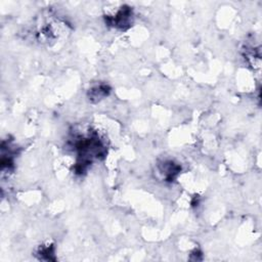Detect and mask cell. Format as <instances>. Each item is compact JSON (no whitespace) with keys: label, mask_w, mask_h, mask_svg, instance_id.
<instances>
[{"label":"cell","mask_w":262,"mask_h":262,"mask_svg":"<svg viewBox=\"0 0 262 262\" xmlns=\"http://www.w3.org/2000/svg\"><path fill=\"white\" fill-rule=\"evenodd\" d=\"M105 24L118 30L125 31L132 26L133 10L129 5H122L114 15L104 16Z\"/></svg>","instance_id":"cell-1"},{"label":"cell","mask_w":262,"mask_h":262,"mask_svg":"<svg viewBox=\"0 0 262 262\" xmlns=\"http://www.w3.org/2000/svg\"><path fill=\"white\" fill-rule=\"evenodd\" d=\"M159 171L162 174L165 181H174L181 171V166L172 160H166L158 165Z\"/></svg>","instance_id":"cell-2"},{"label":"cell","mask_w":262,"mask_h":262,"mask_svg":"<svg viewBox=\"0 0 262 262\" xmlns=\"http://www.w3.org/2000/svg\"><path fill=\"white\" fill-rule=\"evenodd\" d=\"M111 92V88L106 84H98L92 87L88 92V97L91 101L97 102L107 96Z\"/></svg>","instance_id":"cell-3"},{"label":"cell","mask_w":262,"mask_h":262,"mask_svg":"<svg viewBox=\"0 0 262 262\" xmlns=\"http://www.w3.org/2000/svg\"><path fill=\"white\" fill-rule=\"evenodd\" d=\"M38 254L40 255V259L52 260V259H54L52 257L54 255V246L49 245V244L46 246H41L38 250Z\"/></svg>","instance_id":"cell-4"}]
</instances>
